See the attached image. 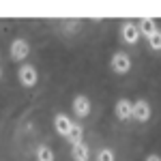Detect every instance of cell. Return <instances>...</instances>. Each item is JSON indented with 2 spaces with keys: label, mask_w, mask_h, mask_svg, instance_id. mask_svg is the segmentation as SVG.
I'll return each mask as SVG.
<instances>
[{
  "label": "cell",
  "mask_w": 161,
  "mask_h": 161,
  "mask_svg": "<svg viewBox=\"0 0 161 161\" xmlns=\"http://www.w3.org/2000/svg\"><path fill=\"white\" fill-rule=\"evenodd\" d=\"M28 54H30V43H28L26 39H13L11 45H9V56H11V60L22 62V60L28 58Z\"/></svg>",
  "instance_id": "1"
},
{
  "label": "cell",
  "mask_w": 161,
  "mask_h": 161,
  "mask_svg": "<svg viewBox=\"0 0 161 161\" xmlns=\"http://www.w3.org/2000/svg\"><path fill=\"white\" fill-rule=\"evenodd\" d=\"M110 67H112V71H114L116 75L129 73V71H131V58H129V54L116 52V54L110 58Z\"/></svg>",
  "instance_id": "2"
},
{
  "label": "cell",
  "mask_w": 161,
  "mask_h": 161,
  "mask_svg": "<svg viewBox=\"0 0 161 161\" xmlns=\"http://www.w3.org/2000/svg\"><path fill=\"white\" fill-rule=\"evenodd\" d=\"M17 80H19V84L24 88H32V86H37V82H39V73L32 64H22L19 71H17Z\"/></svg>",
  "instance_id": "3"
},
{
  "label": "cell",
  "mask_w": 161,
  "mask_h": 161,
  "mask_svg": "<svg viewBox=\"0 0 161 161\" xmlns=\"http://www.w3.org/2000/svg\"><path fill=\"white\" fill-rule=\"evenodd\" d=\"M140 37H142V35H140L137 22L133 24V22H129V19H127V22L120 24V39H123L127 45H136L137 41H140Z\"/></svg>",
  "instance_id": "4"
},
{
  "label": "cell",
  "mask_w": 161,
  "mask_h": 161,
  "mask_svg": "<svg viewBox=\"0 0 161 161\" xmlns=\"http://www.w3.org/2000/svg\"><path fill=\"white\" fill-rule=\"evenodd\" d=\"M73 114L77 116V118H86L88 114H90V110H92V103H90V99H88L86 95H77L73 99Z\"/></svg>",
  "instance_id": "5"
},
{
  "label": "cell",
  "mask_w": 161,
  "mask_h": 161,
  "mask_svg": "<svg viewBox=\"0 0 161 161\" xmlns=\"http://www.w3.org/2000/svg\"><path fill=\"white\" fill-rule=\"evenodd\" d=\"M150 114H153V110H150V103L146 99H137L133 103V118L137 123H146L150 118Z\"/></svg>",
  "instance_id": "6"
},
{
  "label": "cell",
  "mask_w": 161,
  "mask_h": 161,
  "mask_svg": "<svg viewBox=\"0 0 161 161\" xmlns=\"http://www.w3.org/2000/svg\"><path fill=\"white\" fill-rule=\"evenodd\" d=\"M73 120H71V118H69V116H67V114H56V116H54V129H56V133H60V136H69V133H71V129H73Z\"/></svg>",
  "instance_id": "7"
},
{
  "label": "cell",
  "mask_w": 161,
  "mask_h": 161,
  "mask_svg": "<svg viewBox=\"0 0 161 161\" xmlns=\"http://www.w3.org/2000/svg\"><path fill=\"white\" fill-rule=\"evenodd\" d=\"M114 114H116L118 120H129V118H133V103L129 99H118L116 105H114Z\"/></svg>",
  "instance_id": "8"
},
{
  "label": "cell",
  "mask_w": 161,
  "mask_h": 161,
  "mask_svg": "<svg viewBox=\"0 0 161 161\" xmlns=\"http://www.w3.org/2000/svg\"><path fill=\"white\" fill-rule=\"evenodd\" d=\"M137 28H140V35L146 39V41H148V39L159 30V28H157V22H155V19H150V17H142V19L137 22Z\"/></svg>",
  "instance_id": "9"
},
{
  "label": "cell",
  "mask_w": 161,
  "mask_h": 161,
  "mask_svg": "<svg viewBox=\"0 0 161 161\" xmlns=\"http://www.w3.org/2000/svg\"><path fill=\"white\" fill-rule=\"evenodd\" d=\"M71 159L73 161H88L90 159V150H88V146L84 142L77 144V146H71Z\"/></svg>",
  "instance_id": "10"
},
{
  "label": "cell",
  "mask_w": 161,
  "mask_h": 161,
  "mask_svg": "<svg viewBox=\"0 0 161 161\" xmlns=\"http://www.w3.org/2000/svg\"><path fill=\"white\" fill-rule=\"evenodd\" d=\"M67 142H69L71 146H77V144H82V142H84V129H82V125H80V123L73 125L71 133L67 136Z\"/></svg>",
  "instance_id": "11"
},
{
  "label": "cell",
  "mask_w": 161,
  "mask_h": 161,
  "mask_svg": "<svg viewBox=\"0 0 161 161\" xmlns=\"http://www.w3.org/2000/svg\"><path fill=\"white\" fill-rule=\"evenodd\" d=\"M35 157H37V161H54V159H56L54 150H52L50 146H45V144H39V146H37Z\"/></svg>",
  "instance_id": "12"
},
{
  "label": "cell",
  "mask_w": 161,
  "mask_h": 161,
  "mask_svg": "<svg viewBox=\"0 0 161 161\" xmlns=\"http://www.w3.org/2000/svg\"><path fill=\"white\" fill-rule=\"evenodd\" d=\"M97 161H116V155L112 148H101L97 153Z\"/></svg>",
  "instance_id": "13"
},
{
  "label": "cell",
  "mask_w": 161,
  "mask_h": 161,
  "mask_svg": "<svg viewBox=\"0 0 161 161\" xmlns=\"http://www.w3.org/2000/svg\"><path fill=\"white\" fill-rule=\"evenodd\" d=\"M148 45H150V50H155V52L161 50V30H157V32L148 39Z\"/></svg>",
  "instance_id": "14"
},
{
  "label": "cell",
  "mask_w": 161,
  "mask_h": 161,
  "mask_svg": "<svg viewBox=\"0 0 161 161\" xmlns=\"http://www.w3.org/2000/svg\"><path fill=\"white\" fill-rule=\"evenodd\" d=\"M144 161H161V157H159V155H148Z\"/></svg>",
  "instance_id": "15"
}]
</instances>
